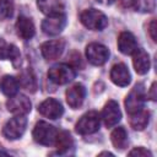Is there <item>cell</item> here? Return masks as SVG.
Listing matches in <instances>:
<instances>
[{"label": "cell", "instance_id": "cell-24", "mask_svg": "<svg viewBox=\"0 0 157 157\" xmlns=\"http://www.w3.org/2000/svg\"><path fill=\"white\" fill-rule=\"evenodd\" d=\"M54 145L56 146L59 152H66L71 147H74V140L69 131H60L56 135Z\"/></svg>", "mask_w": 157, "mask_h": 157}, {"label": "cell", "instance_id": "cell-9", "mask_svg": "<svg viewBox=\"0 0 157 157\" xmlns=\"http://www.w3.org/2000/svg\"><path fill=\"white\" fill-rule=\"evenodd\" d=\"M6 108L10 113L16 115H26L32 109V103L29 98L23 94H15L6 101Z\"/></svg>", "mask_w": 157, "mask_h": 157}, {"label": "cell", "instance_id": "cell-19", "mask_svg": "<svg viewBox=\"0 0 157 157\" xmlns=\"http://www.w3.org/2000/svg\"><path fill=\"white\" fill-rule=\"evenodd\" d=\"M150 115H151L150 112L144 110V109H141V110H139L134 114H130V120H129L130 126L134 130H139V131L144 130L148 125Z\"/></svg>", "mask_w": 157, "mask_h": 157}, {"label": "cell", "instance_id": "cell-26", "mask_svg": "<svg viewBox=\"0 0 157 157\" xmlns=\"http://www.w3.org/2000/svg\"><path fill=\"white\" fill-rule=\"evenodd\" d=\"M155 0H137L135 9H139L145 12H151L155 10Z\"/></svg>", "mask_w": 157, "mask_h": 157}, {"label": "cell", "instance_id": "cell-1", "mask_svg": "<svg viewBox=\"0 0 157 157\" xmlns=\"http://www.w3.org/2000/svg\"><path fill=\"white\" fill-rule=\"evenodd\" d=\"M81 23L91 31H103L108 26L107 16L96 9H87L80 15Z\"/></svg>", "mask_w": 157, "mask_h": 157}, {"label": "cell", "instance_id": "cell-2", "mask_svg": "<svg viewBox=\"0 0 157 157\" xmlns=\"http://www.w3.org/2000/svg\"><path fill=\"white\" fill-rule=\"evenodd\" d=\"M145 99H146V94H145V86L144 83L139 82L134 86V88L128 93L126 98H125V109L128 112V114H134L139 110H141L144 108L145 104Z\"/></svg>", "mask_w": 157, "mask_h": 157}, {"label": "cell", "instance_id": "cell-27", "mask_svg": "<svg viewBox=\"0 0 157 157\" xmlns=\"http://www.w3.org/2000/svg\"><path fill=\"white\" fill-rule=\"evenodd\" d=\"M129 156H136V157H146V156H148V157H152V152L151 151H148V150H146L145 147H135V148H132L130 152H129Z\"/></svg>", "mask_w": 157, "mask_h": 157}, {"label": "cell", "instance_id": "cell-3", "mask_svg": "<svg viewBox=\"0 0 157 157\" xmlns=\"http://www.w3.org/2000/svg\"><path fill=\"white\" fill-rule=\"evenodd\" d=\"M32 135L36 142L44 145V146H50V145H54L55 142L58 130L49 123L40 120L34 125Z\"/></svg>", "mask_w": 157, "mask_h": 157}, {"label": "cell", "instance_id": "cell-18", "mask_svg": "<svg viewBox=\"0 0 157 157\" xmlns=\"http://www.w3.org/2000/svg\"><path fill=\"white\" fill-rule=\"evenodd\" d=\"M16 33L20 38L25 39V40H28L31 39L34 33H36V27L32 22L31 18L26 17V16H20L16 21Z\"/></svg>", "mask_w": 157, "mask_h": 157}, {"label": "cell", "instance_id": "cell-7", "mask_svg": "<svg viewBox=\"0 0 157 157\" xmlns=\"http://www.w3.org/2000/svg\"><path fill=\"white\" fill-rule=\"evenodd\" d=\"M86 58L92 65L101 66L108 61L109 49L101 43H90L86 47Z\"/></svg>", "mask_w": 157, "mask_h": 157}, {"label": "cell", "instance_id": "cell-22", "mask_svg": "<svg viewBox=\"0 0 157 157\" xmlns=\"http://www.w3.org/2000/svg\"><path fill=\"white\" fill-rule=\"evenodd\" d=\"M110 140L115 148L124 150L128 146V132H126L125 128H123V126L115 128L110 134Z\"/></svg>", "mask_w": 157, "mask_h": 157}, {"label": "cell", "instance_id": "cell-14", "mask_svg": "<svg viewBox=\"0 0 157 157\" xmlns=\"http://www.w3.org/2000/svg\"><path fill=\"white\" fill-rule=\"evenodd\" d=\"M110 80L114 85L119 87H125L131 81V75L128 66L123 63L115 64L110 70Z\"/></svg>", "mask_w": 157, "mask_h": 157}, {"label": "cell", "instance_id": "cell-30", "mask_svg": "<svg viewBox=\"0 0 157 157\" xmlns=\"http://www.w3.org/2000/svg\"><path fill=\"white\" fill-rule=\"evenodd\" d=\"M147 97L151 101H156V82H153L151 85V88H150V92L147 93Z\"/></svg>", "mask_w": 157, "mask_h": 157}, {"label": "cell", "instance_id": "cell-6", "mask_svg": "<svg viewBox=\"0 0 157 157\" xmlns=\"http://www.w3.org/2000/svg\"><path fill=\"white\" fill-rule=\"evenodd\" d=\"M48 77L56 85H66L75 78V71L70 65L58 64L49 69Z\"/></svg>", "mask_w": 157, "mask_h": 157}, {"label": "cell", "instance_id": "cell-31", "mask_svg": "<svg viewBox=\"0 0 157 157\" xmlns=\"http://www.w3.org/2000/svg\"><path fill=\"white\" fill-rule=\"evenodd\" d=\"M99 4H103V5H110L114 2V0H97Z\"/></svg>", "mask_w": 157, "mask_h": 157}, {"label": "cell", "instance_id": "cell-16", "mask_svg": "<svg viewBox=\"0 0 157 157\" xmlns=\"http://www.w3.org/2000/svg\"><path fill=\"white\" fill-rule=\"evenodd\" d=\"M132 65L135 71L139 75H145L148 72L150 66H151V61H150V55L147 54V52H145L144 49L137 48L134 53H132Z\"/></svg>", "mask_w": 157, "mask_h": 157}, {"label": "cell", "instance_id": "cell-23", "mask_svg": "<svg viewBox=\"0 0 157 157\" xmlns=\"http://www.w3.org/2000/svg\"><path fill=\"white\" fill-rule=\"evenodd\" d=\"M21 53L15 44H4L0 48V59L1 60H11L13 65H17L20 61Z\"/></svg>", "mask_w": 157, "mask_h": 157}, {"label": "cell", "instance_id": "cell-8", "mask_svg": "<svg viewBox=\"0 0 157 157\" xmlns=\"http://www.w3.org/2000/svg\"><path fill=\"white\" fill-rule=\"evenodd\" d=\"M66 26V16L65 13L48 16L42 21V31L48 36H58L63 32Z\"/></svg>", "mask_w": 157, "mask_h": 157}, {"label": "cell", "instance_id": "cell-5", "mask_svg": "<svg viewBox=\"0 0 157 157\" xmlns=\"http://www.w3.org/2000/svg\"><path fill=\"white\" fill-rule=\"evenodd\" d=\"M26 128H27V118L25 115H16L4 125L2 134L9 140H17L23 135Z\"/></svg>", "mask_w": 157, "mask_h": 157}, {"label": "cell", "instance_id": "cell-29", "mask_svg": "<svg viewBox=\"0 0 157 157\" xmlns=\"http://www.w3.org/2000/svg\"><path fill=\"white\" fill-rule=\"evenodd\" d=\"M120 5L125 9H129V7H135L136 6V2L137 0H119Z\"/></svg>", "mask_w": 157, "mask_h": 157}, {"label": "cell", "instance_id": "cell-15", "mask_svg": "<svg viewBox=\"0 0 157 157\" xmlns=\"http://www.w3.org/2000/svg\"><path fill=\"white\" fill-rule=\"evenodd\" d=\"M37 6L47 16L64 13L66 2L65 0H37Z\"/></svg>", "mask_w": 157, "mask_h": 157}, {"label": "cell", "instance_id": "cell-17", "mask_svg": "<svg viewBox=\"0 0 157 157\" xmlns=\"http://www.w3.org/2000/svg\"><path fill=\"white\" fill-rule=\"evenodd\" d=\"M118 49L124 55H132L137 49V42L134 34L130 32H121L118 37Z\"/></svg>", "mask_w": 157, "mask_h": 157}, {"label": "cell", "instance_id": "cell-11", "mask_svg": "<svg viewBox=\"0 0 157 157\" xmlns=\"http://www.w3.org/2000/svg\"><path fill=\"white\" fill-rule=\"evenodd\" d=\"M85 97H86V88L82 83H75L70 86L65 92L66 103L72 109L80 108L85 101Z\"/></svg>", "mask_w": 157, "mask_h": 157}, {"label": "cell", "instance_id": "cell-21", "mask_svg": "<svg viewBox=\"0 0 157 157\" xmlns=\"http://www.w3.org/2000/svg\"><path fill=\"white\" fill-rule=\"evenodd\" d=\"M17 81H18V85L22 88H25L29 92H36L37 91V80H36V76L32 72V70L27 69V70L22 71L20 74Z\"/></svg>", "mask_w": 157, "mask_h": 157}, {"label": "cell", "instance_id": "cell-25", "mask_svg": "<svg viewBox=\"0 0 157 157\" xmlns=\"http://www.w3.org/2000/svg\"><path fill=\"white\" fill-rule=\"evenodd\" d=\"M13 4L12 0H0V21L12 16Z\"/></svg>", "mask_w": 157, "mask_h": 157}, {"label": "cell", "instance_id": "cell-20", "mask_svg": "<svg viewBox=\"0 0 157 157\" xmlns=\"http://www.w3.org/2000/svg\"><path fill=\"white\" fill-rule=\"evenodd\" d=\"M18 81L13 77V76H10V75H5L2 76L1 81H0V90L1 92L7 96V97H12L15 94H17L18 92Z\"/></svg>", "mask_w": 157, "mask_h": 157}, {"label": "cell", "instance_id": "cell-13", "mask_svg": "<svg viewBox=\"0 0 157 157\" xmlns=\"http://www.w3.org/2000/svg\"><path fill=\"white\" fill-rule=\"evenodd\" d=\"M65 49V42L61 39H54L44 42L40 45V53L47 60H55L61 56Z\"/></svg>", "mask_w": 157, "mask_h": 157}, {"label": "cell", "instance_id": "cell-32", "mask_svg": "<svg viewBox=\"0 0 157 157\" xmlns=\"http://www.w3.org/2000/svg\"><path fill=\"white\" fill-rule=\"evenodd\" d=\"M103 155H108V156H113V153H110V152H101V153H99V156H103Z\"/></svg>", "mask_w": 157, "mask_h": 157}, {"label": "cell", "instance_id": "cell-10", "mask_svg": "<svg viewBox=\"0 0 157 157\" xmlns=\"http://www.w3.org/2000/svg\"><path fill=\"white\" fill-rule=\"evenodd\" d=\"M101 118L103 119V123L107 128H112V126L117 125L121 119V112H120L118 102H115L113 99L108 101L103 107Z\"/></svg>", "mask_w": 157, "mask_h": 157}, {"label": "cell", "instance_id": "cell-4", "mask_svg": "<svg viewBox=\"0 0 157 157\" xmlns=\"http://www.w3.org/2000/svg\"><path fill=\"white\" fill-rule=\"evenodd\" d=\"M101 125V115L94 112H87L86 114H83L78 121L76 123V132L80 135H91L96 131H98Z\"/></svg>", "mask_w": 157, "mask_h": 157}, {"label": "cell", "instance_id": "cell-33", "mask_svg": "<svg viewBox=\"0 0 157 157\" xmlns=\"http://www.w3.org/2000/svg\"><path fill=\"white\" fill-rule=\"evenodd\" d=\"M1 155H2V156H5L6 153H5V152H2V151H0V156H1Z\"/></svg>", "mask_w": 157, "mask_h": 157}, {"label": "cell", "instance_id": "cell-28", "mask_svg": "<svg viewBox=\"0 0 157 157\" xmlns=\"http://www.w3.org/2000/svg\"><path fill=\"white\" fill-rule=\"evenodd\" d=\"M156 29H157V26H156V20H152L151 22H150V25H148V33H150V36H151V38H152V40L153 42H156L157 39V36H156Z\"/></svg>", "mask_w": 157, "mask_h": 157}, {"label": "cell", "instance_id": "cell-12", "mask_svg": "<svg viewBox=\"0 0 157 157\" xmlns=\"http://www.w3.org/2000/svg\"><path fill=\"white\" fill-rule=\"evenodd\" d=\"M38 112L49 119H58L64 114V108L59 101L55 98H47L38 105Z\"/></svg>", "mask_w": 157, "mask_h": 157}]
</instances>
